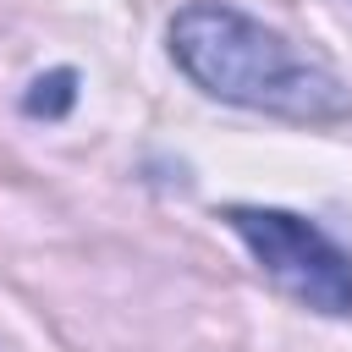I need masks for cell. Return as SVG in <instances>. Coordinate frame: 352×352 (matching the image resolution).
I'll use <instances>...</instances> for the list:
<instances>
[{
	"mask_svg": "<svg viewBox=\"0 0 352 352\" xmlns=\"http://www.w3.org/2000/svg\"><path fill=\"white\" fill-rule=\"evenodd\" d=\"M170 60L214 99L264 110L280 121H341L352 116V88L286 33L226 0H192L170 16Z\"/></svg>",
	"mask_w": 352,
	"mask_h": 352,
	"instance_id": "6da1fadb",
	"label": "cell"
},
{
	"mask_svg": "<svg viewBox=\"0 0 352 352\" xmlns=\"http://www.w3.org/2000/svg\"><path fill=\"white\" fill-rule=\"evenodd\" d=\"M77 104V72H50V77H33V88L22 94V110L28 116H44V121H55V116H66Z\"/></svg>",
	"mask_w": 352,
	"mask_h": 352,
	"instance_id": "3957f363",
	"label": "cell"
},
{
	"mask_svg": "<svg viewBox=\"0 0 352 352\" xmlns=\"http://www.w3.org/2000/svg\"><path fill=\"white\" fill-rule=\"evenodd\" d=\"M226 226L248 242L258 270L314 314H352V253L292 209L231 204Z\"/></svg>",
	"mask_w": 352,
	"mask_h": 352,
	"instance_id": "7a4b0ae2",
	"label": "cell"
}]
</instances>
